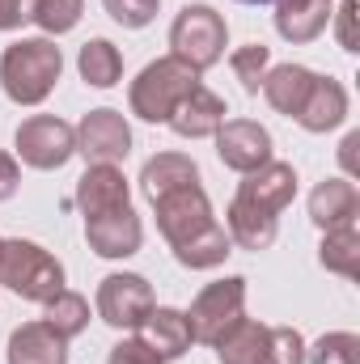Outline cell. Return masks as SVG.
<instances>
[{
	"label": "cell",
	"mask_w": 360,
	"mask_h": 364,
	"mask_svg": "<svg viewBox=\"0 0 360 364\" xmlns=\"http://www.w3.org/2000/svg\"><path fill=\"white\" fill-rule=\"evenodd\" d=\"M64 77V51L55 38H17L0 51V90L17 106H43Z\"/></svg>",
	"instance_id": "1"
},
{
	"label": "cell",
	"mask_w": 360,
	"mask_h": 364,
	"mask_svg": "<svg viewBox=\"0 0 360 364\" xmlns=\"http://www.w3.org/2000/svg\"><path fill=\"white\" fill-rule=\"evenodd\" d=\"M195 85H199V73L195 68H186L174 55H162V60H153V64H144L136 73V81L127 85V106L144 123H170L174 106Z\"/></svg>",
	"instance_id": "2"
},
{
	"label": "cell",
	"mask_w": 360,
	"mask_h": 364,
	"mask_svg": "<svg viewBox=\"0 0 360 364\" xmlns=\"http://www.w3.org/2000/svg\"><path fill=\"white\" fill-rule=\"evenodd\" d=\"M0 284L21 301L43 305L47 296H55L64 288V263L51 250H43L38 242L9 237L0 246Z\"/></svg>",
	"instance_id": "3"
},
{
	"label": "cell",
	"mask_w": 360,
	"mask_h": 364,
	"mask_svg": "<svg viewBox=\"0 0 360 364\" xmlns=\"http://www.w3.org/2000/svg\"><path fill=\"white\" fill-rule=\"evenodd\" d=\"M229 47V26L212 4H182L179 17L170 21V55L195 68L199 77L225 60Z\"/></svg>",
	"instance_id": "4"
},
{
	"label": "cell",
	"mask_w": 360,
	"mask_h": 364,
	"mask_svg": "<svg viewBox=\"0 0 360 364\" xmlns=\"http://www.w3.org/2000/svg\"><path fill=\"white\" fill-rule=\"evenodd\" d=\"M13 157L30 170H64L77 157V127L64 123L60 114H30L21 119V127L13 132Z\"/></svg>",
	"instance_id": "5"
},
{
	"label": "cell",
	"mask_w": 360,
	"mask_h": 364,
	"mask_svg": "<svg viewBox=\"0 0 360 364\" xmlns=\"http://www.w3.org/2000/svg\"><path fill=\"white\" fill-rule=\"evenodd\" d=\"M246 314V279L242 275H225L199 288V296L186 309V326H191V343H216L238 318Z\"/></svg>",
	"instance_id": "6"
},
{
	"label": "cell",
	"mask_w": 360,
	"mask_h": 364,
	"mask_svg": "<svg viewBox=\"0 0 360 364\" xmlns=\"http://www.w3.org/2000/svg\"><path fill=\"white\" fill-rule=\"evenodd\" d=\"M153 305V284L136 272H110L97 284V318L115 331H136Z\"/></svg>",
	"instance_id": "7"
},
{
	"label": "cell",
	"mask_w": 360,
	"mask_h": 364,
	"mask_svg": "<svg viewBox=\"0 0 360 364\" xmlns=\"http://www.w3.org/2000/svg\"><path fill=\"white\" fill-rule=\"evenodd\" d=\"M153 212H157V229L170 242V250L182 246V242H191L195 233H203L208 225H216L212 199H208V191L199 182L179 186V191H166L162 199H153Z\"/></svg>",
	"instance_id": "8"
},
{
	"label": "cell",
	"mask_w": 360,
	"mask_h": 364,
	"mask_svg": "<svg viewBox=\"0 0 360 364\" xmlns=\"http://www.w3.org/2000/svg\"><path fill=\"white\" fill-rule=\"evenodd\" d=\"M212 140H216L221 166L233 170V174H255L259 166H268L271 157H275L271 132L263 123H255V119H225Z\"/></svg>",
	"instance_id": "9"
},
{
	"label": "cell",
	"mask_w": 360,
	"mask_h": 364,
	"mask_svg": "<svg viewBox=\"0 0 360 364\" xmlns=\"http://www.w3.org/2000/svg\"><path fill=\"white\" fill-rule=\"evenodd\" d=\"M77 153L90 166H123L132 153V127L119 110L97 106L77 123Z\"/></svg>",
	"instance_id": "10"
},
{
	"label": "cell",
	"mask_w": 360,
	"mask_h": 364,
	"mask_svg": "<svg viewBox=\"0 0 360 364\" xmlns=\"http://www.w3.org/2000/svg\"><path fill=\"white\" fill-rule=\"evenodd\" d=\"M85 242H90L93 255H102V259H132L144 246V220L136 216L132 203L110 208V212L85 220Z\"/></svg>",
	"instance_id": "11"
},
{
	"label": "cell",
	"mask_w": 360,
	"mask_h": 364,
	"mask_svg": "<svg viewBox=\"0 0 360 364\" xmlns=\"http://www.w3.org/2000/svg\"><path fill=\"white\" fill-rule=\"evenodd\" d=\"M233 199H242V203H250V208H259L268 216H280L297 199V170L288 161H275L271 157L268 166H259L255 174H242Z\"/></svg>",
	"instance_id": "12"
},
{
	"label": "cell",
	"mask_w": 360,
	"mask_h": 364,
	"mask_svg": "<svg viewBox=\"0 0 360 364\" xmlns=\"http://www.w3.org/2000/svg\"><path fill=\"white\" fill-rule=\"evenodd\" d=\"M348 110H352V97L344 90V81L335 77H314V90L305 97V106L297 110V123L309 132V136H327L335 127L348 123Z\"/></svg>",
	"instance_id": "13"
},
{
	"label": "cell",
	"mask_w": 360,
	"mask_h": 364,
	"mask_svg": "<svg viewBox=\"0 0 360 364\" xmlns=\"http://www.w3.org/2000/svg\"><path fill=\"white\" fill-rule=\"evenodd\" d=\"M356 216H360V191L352 178H327L309 191V220L322 233L348 229V225H356Z\"/></svg>",
	"instance_id": "14"
},
{
	"label": "cell",
	"mask_w": 360,
	"mask_h": 364,
	"mask_svg": "<svg viewBox=\"0 0 360 364\" xmlns=\"http://www.w3.org/2000/svg\"><path fill=\"white\" fill-rule=\"evenodd\" d=\"M225 114H229L225 97H221V93H212L203 81H199V85L186 93L179 106H174L170 127L179 132L182 140H208V136H216V127L225 123Z\"/></svg>",
	"instance_id": "15"
},
{
	"label": "cell",
	"mask_w": 360,
	"mask_h": 364,
	"mask_svg": "<svg viewBox=\"0 0 360 364\" xmlns=\"http://www.w3.org/2000/svg\"><path fill=\"white\" fill-rule=\"evenodd\" d=\"M77 208H81V216L90 220V216H102V212H110V208H123V203H132V182L123 178V170L119 166H90L81 178H77Z\"/></svg>",
	"instance_id": "16"
},
{
	"label": "cell",
	"mask_w": 360,
	"mask_h": 364,
	"mask_svg": "<svg viewBox=\"0 0 360 364\" xmlns=\"http://www.w3.org/2000/svg\"><path fill=\"white\" fill-rule=\"evenodd\" d=\"M331 0H275V34L284 38V43H297V47H305V43H314V38H322L327 34V26H331Z\"/></svg>",
	"instance_id": "17"
},
{
	"label": "cell",
	"mask_w": 360,
	"mask_h": 364,
	"mask_svg": "<svg viewBox=\"0 0 360 364\" xmlns=\"http://www.w3.org/2000/svg\"><path fill=\"white\" fill-rule=\"evenodd\" d=\"M136 331H140V339H144V343H149L166 364L191 352V326H186V314L174 309V305H153Z\"/></svg>",
	"instance_id": "18"
},
{
	"label": "cell",
	"mask_w": 360,
	"mask_h": 364,
	"mask_svg": "<svg viewBox=\"0 0 360 364\" xmlns=\"http://www.w3.org/2000/svg\"><path fill=\"white\" fill-rule=\"evenodd\" d=\"M9 364H68V339L47 322H26L9 335Z\"/></svg>",
	"instance_id": "19"
},
{
	"label": "cell",
	"mask_w": 360,
	"mask_h": 364,
	"mask_svg": "<svg viewBox=\"0 0 360 364\" xmlns=\"http://www.w3.org/2000/svg\"><path fill=\"white\" fill-rule=\"evenodd\" d=\"M314 68H305V64H271L268 77H263V97H268V106L275 114H288V119H297V110L305 106V97L314 90Z\"/></svg>",
	"instance_id": "20"
},
{
	"label": "cell",
	"mask_w": 360,
	"mask_h": 364,
	"mask_svg": "<svg viewBox=\"0 0 360 364\" xmlns=\"http://www.w3.org/2000/svg\"><path fill=\"white\" fill-rule=\"evenodd\" d=\"M225 233H229L233 246L259 255V250H271V246H275V237H280V216H268V212H259V208L233 199L229 212H225Z\"/></svg>",
	"instance_id": "21"
},
{
	"label": "cell",
	"mask_w": 360,
	"mask_h": 364,
	"mask_svg": "<svg viewBox=\"0 0 360 364\" xmlns=\"http://www.w3.org/2000/svg\"><path fill=\"white\" fill-rule=\"evenodd\" d=\"M212 348H216V360L221 364H263V352H268V326L242 314Z\"/></svg>",
	"instance_id": "22"
},
{
	"label": "cell",
	"mask_w": 360,
	"mask_h": 364,
	"mask_svg": "<svg viewBox=\"0 0 360 364\" xmlns=\"http://www.w3.org/2000/svg\"><path fill=\"white\" fill-rule=\"evenodd\" d=\"M191 182H199V166L186 153H157L140 170V186H144L149 199H162L166 191H179V186H191Z\"/></svg>",
	"instance_id": "23"
},
{
	"label": "cell",
	"mask_w": 360,
	"mask_h": 364,
	"mask_svg": "<svg viewBox=\"0 0 360 364\" xmlns=\"http://www.w3.org/2000/svg\"><path fill=\"white\" fill-rule=\"evenodd\" d=\"M229 255H233V242H229V233H225L221 220L208 225L203 233H195L191 242L174 246V259H179V267H186V272H212V267H221Z\"/></svg>",
	"instance_id": "24"
},
{
	"label": "cell",
	"mask_w": 360,
	"mask_h": 364,
	"mask_svg": "<svg viewBox=\"0 0 360 364\" xmlns=\"http://www.w3.org/2000/svg\"><path fill=\"white\" fill-rule=\"evenodd\" d=\"M77 73L93 90H115L119 77H123V55H119V47L110 38H90L81 47V55H77Z\"/></svg>",
	"instance_id": "25"
},
{
	"label": "cell",
	"mask_w": 360,
	"mask_h": 364,
	"mask_svg": "<svg viewBox=\"0 0 360 364\" xmlns=\"http://www.w3.org/2000/svg\"><path fill=\"white\" fill-rule=\"evenodd\" d=\"M43 322L55 331V335H64L68 343L90 326V301L81 296V292H73V288H60L55 296H47L43 301Z\"/></svg>",
	"instance_id": "26"
},
{
	"label": "cell",
	"mask_w": 360,
	"mask_h": 364,
	"mask_svg": "<svg viewBox=\"0 0 360 364\" xmlns=\"http://www.w3.org/2000/svg\"><path fill=\"white\" fill-rule=\"evenodd\" d=\"M318 263L331 275H344V279H356L360 275V229H331L322 233V246H318Z\"/></svg>",
	"instance_id": "27"
},
{
	"label": "cell",
	"mask_w": 360,
	"mask_h": 364,
	"mask_svg": "<svg viewBox=\"0 0 360 364\" xmlns=\"http://www.w3.org/2000/svg\"><path fill=\"white\" fill-rule=\"evenodd\" d=\"M81 13H85V0H34L30 21L43 30V38H60L81 26Z\"/></svg>",
	"instance_id": "28"
},
{
	"label": "cell",
	"mask_w": 360,
	"mask_h": 364,
	"mask_svg": "<svg viewBox=\"0 0 360 364\" xmlns=\"http://www.w3.org/2000/svg\"><path fill=\"white\" fill-rule=\"evenodd\" d=\"M229 68H233V77L242 81V90L259 93L263 90V77H268V68H271V47H263V43L238 47V51L229 55Z\"/></svg>",
	"instance_id": "29"
},
{
	"label": "cell",
	"mask_w": 360,
	"mask_h": 364,
	"mask_svg": "<svg viewBox=\"0 0 360 364\" xmlns=\"http://www.w3.org/2000/svg\"><path fill=\"white\" fill-rule=\"evenodd\" d=\"M305 364H360V335L331 331L314 348H305Z\"/></svg>",
	"instance_id": "30"
},
{
	"label": "cell",
	"mask_w": 360,
	"mask_h": 364,
	"mask_svg": "<svg viewBox=\"0 0 360 364\" xmlns=\"http://www.w3.org/2000/svg\"><path fill=\"white\" fill-rule=\"evenodd\" d=\"M305 335L297 326H268V352L263 364H305Z\"/></svg>",
	"instance_id": "31"
},
{
	"label": "cell",
	"mask_w": 360,
	"mask_h": 364,
	"mask_svg": "<svg viewBox=\"0 0 360 364\" xmlns=\"http://www.w3.org/2000/svg\"><path fill=\"white\" fill-rule=\"evenodd\" d=\"M102 9L110 13L115 26H123V30H144V26L157 21L162 0H102Z\"/></svg>",
	"instance_id": "32"
},
{
	"label": "cell",
	"mask_w": 360,
	"mask_h": 364,
	"mask_svg": "<svg viewBox=\"0 0 360 364\" xmlns=\"http://www.w3.org/2000/svg\"><path fill=\"white\" fill-rule=\"evenodd\" d=\"M106 364H166L140 335L136 339H119L115 348H110V356H106Z\"/></svg>",
	"instance_id": "33"
},
{
	"label": "cell",
	"mask_w": 360,
	"mask_h": 364,
	"mask_svg": "<svg viewBox=\"0 0 360 364\" xmlns=\"http://www.w3.org/2000/svg\"><path fill=\"white\" fill-rule=\"evenodd\" d=\"M356 9H360V0H344V4H339V13H331L339 47H344V51H352V55L360 51V47H356Z\"/></svg>",
	"instance_id": "34"
},
{
	"label": "cell",
	"mask_w": 360,
	"mask_h": 364,
	"mask_svg": "<svg viewBox=\"0 0 360 364\" xmlns=\"http://www.w3.org/2000/svg\"><path fill=\"white\" fill-rule=\"evenodd\" d=\"M30 9H34V0H0V34L21 30L30 21Z\"/></svg>",
	"instance_id": "35"
},
{
	"label": "cell",
	"mask_w": 360,
	"mask_h": 364,
	"mask_svg": "<svg viewBox=\"0 0 360 364\" xmlns=\"http://www.w3.org/2000/svg\"><path fill=\"white\" fill-rule=\"evenodd\" d=\"M17 186H21V161H17L13 153H4V149H0V203H4V199H13V195H17Z\"/></svg>",
	"instance_id": "36"
},
{
	"label": "cell",
	"mask_w": 360,
	"mask_h": 364,
	"mask_svg": "<svg viewBox=\"0 0 360 364\" xmlns=\"http://www.w3.org/2000/svg\"><path fill=\"white\" fill-rule=\"evenodd\" d=\"M356 149H360V132H348L339 144V161H344V178H356Z\"/></svg>",
	"instance_id": "37"
},
{
	"label": "cell",
	"mask_w": 360,
	"mask_h": 364,
	"mask_svg": "<svg viewBox=\"0 0 360 364\" xmlns=\"http://www.w3.org/2000/svg\"><path fill=\"white\" fill-rule=\"evenodd\" d=\"M238 4H275V0H238Z\"/></svg>",
	"instance_id": "38"
},
{
	"label": "cell",
	"mask_w": 360,
	"mask_h": 364,
	"mask_svg": "<svg viewBox=\"0 0 360 364\" xmlns=\"http://www.w3.org/2000/svg\"><path fill=\"white\" fill-rule=\"evenodd\" d=\"M0 246H4V237H0Z\"/></svg>",
	"instance_id": "39"
}]
</instances>
